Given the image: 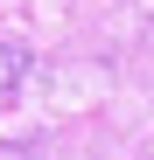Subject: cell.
Instances as JSON below:
<instances>
[{
  "label": "cell",
  "mask_w": 154,
  "mask_h": 160,
  "mask_svg": "<svg viewBox=\"0 0 154 160\" xmlns=\"http://www.w3.org/2000/svg\"><path fill=\"white\" fill-rule=\"evenodd\" d=\"M28 77V49H0V91H14Z\"/></svg>",
  "instance_id": "6da1fadb"
}]
</instances>
